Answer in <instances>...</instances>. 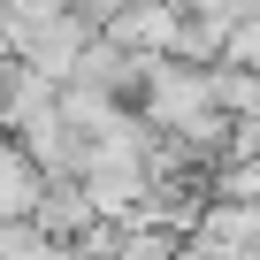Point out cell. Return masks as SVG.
<instances>
[{
	"instance_id": "6da1fadb",
	"label": "cell",
	"mask_w": 260,
	"mask_h": 260,
	"mask_svg": "<svg viewBox=\"0 0 260 260\" xmlns=\"http://www.w3.org/2000/svg\"><path fill=\"white\" fill-rule=\"evenodd\" d=\"M0 39H8V54H23L31 69H46V77L69 84V69L100 39V23L84 8H69V0H0Z\"/></svg>"
},
{
	"instance_id": "7a4b0ae2",
	"label": "cell",
	"mask_w": 260,
	"mask_h": 260,
	"mask_svg": "<svg viewBox=\"0 0 260 260\" xmlns=\"http://www.w3.org/2000/svg\"><path fill=\"white\" fill-rule=\"evenodd\" d=\"M8 138H23V146L39 153V169H46V176H84V161H92V138L61 115V100H54V107H39L31 122H16Z\"/></svg>"
},
{
	"instance_id": "3957f363",
	"label": "cell",
	"mask_w": 260,
	"mask_h": 260,
	"mask_svg": "<svg viewBox=\"0 0 260 260\" xmlns=\"http://www.w3.org/2000/svg\"><path fill=\"white\" fill-rule=\"evenodd\" d=\"M153 61H161V54H130L122 39H107V31H100V39L84 46V61L69 69V84H92V92H115V100H138Z\"/></svg>"
},
{
	"instance_id": "277c9868",
	"label": "cell",
	"mask_w": 260,
	"mask_h": 260,
	"mask_svg": "<svg viewBox=\"0 0 260 260\" xmlns=\"http://www.w3.org/2000/svg\"><path fill=\"white\" fill-rule=\"evenodd\" d=\"M107 39H122L130 54H176V39H184V8H176V0H122L115 23H107Z\"/></svg>"
},
{
	"instance_id": "5b68a950",
	"label": "cell",
	"mask_w": 260,
	"mask_h": 260,
	"mask_svg": "<svg viewBox=\"0 0 260 260\" xmlns=\"http://www.w3.org/2000/svg\"><path fill=\"white\" fill-rule=\"evenodd\" d=\"M46 169H39V153L23 146V138H8L0 146V222H39V207H46Z\"/></svg>"
},
{
	"instance_id": "8992f818",
	"label": "cell",
	"mask_w": 260,
	"mask_h": 260,
	"mask_svg": "<svg viewBox=\"0 0 260 260\" xmlns=\"http://www.w3.org/2000/svg\"><path fill=\"white\" fill-rule=\"evenodd\" d=\"M92 222H100V207H92L84 176H54V184H46V207H39V230H46V237H61V245H77Z\"/></svg>"
},
{
	"instance_id": "52a82bcc",
	"label": "cell",
	"mask_w": 260,
	"mask_h": 260,
	"mask_svg": "<svg viewBox=\"0 0 260 260\" xmlns=\"http://www.w3.org/2000/svg\"><path fill=\"white\" fill-rule=\"evenodd\" d=\"M214 100H222L230 115H260V69H245V61H214Z\"/></svg>"
},
{
	"instance_id": "ba28073f",
	"label": "cell",
	"mask_w": 260,
	"mask_h": 260,
	"mask_svg": "<svg viewBox=\"0 0 260 260\" xmlns=\"http://www.w3.org/2000/svg\"><path fill=\"white\" fill-rule=\"evenodd\" d=\"M214 199H252L260 207V153H230L214 169Z\"/></svg>"
},
{
	"instance_id": "9c48e42d",
	"label": "cell",
	"mask_w": 260,
	"mask_h": 260,
	"mask_svg": "<svg viewBox=\"0 0 260 260\" xmlns=\"http://www.w3.org/2000/svg\"><path fill=\"white\" fill-rule=\"evenodd\" d=\"M176 260H230V252H222L214 237H184V252H176Z\"/></svg>"
}]
</instances>
